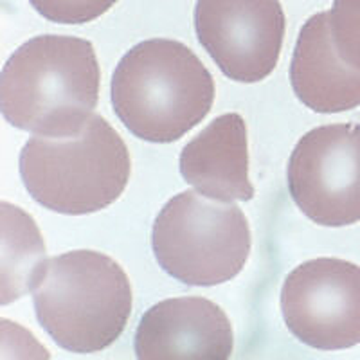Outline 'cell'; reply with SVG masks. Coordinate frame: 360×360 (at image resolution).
I'll use <instances>...</instances> for the list:
<instances>
[{"instance_id":"obj_12","label":"cell","mask_w":360,"mask_h":360,"mask_svg":"<svg viewBox=\"0 0 360 360\" xmlns=\"http://www.w3.org/2000/svg\"><path fill=\"white\" fill-rule=\"evenodd\" d=\"M2 304L33 290L45 258V245L33 218L2 202Z\"/></svg>"},{"instance_id":"obj_13","label":"cell","mask_w":360,"mask_h":360,"mask_svg":"<svg viewBox=\"0 0 360 360\" xmlns=\"http://www.w3.org/2000/svg\"><path fill=\"white\" fill-rule=\"evenodd\" d=\"M330 25L340 56L360 70V0H333Z\"/></svg>"},{"instance_id":"obj_1","label":"cell","mask_w":360,"mask_h":360,"mask_svg":"<svg viewBox=\"0 0 360 360\" xmlns=\"http://www.w3.org/2000/svg\"><path fill=\"white\" fill-rule=\"evenodd\" d=\"M99 82L98 58L89 40L62 34L31 38L2 70V115L33 135L78 134L98 107Z\"/></svg>"},{"instance_id":"obj_10","label":"cell","mask_w":360,"mask_h":360,"mask_svg":"<svg viewBox=\"0 0 360 360\" xmlns=\"http://www.w3.org/2000/svg\"><path fill=\"white\" fill-rule=\"evenodd\" d=\"M290 83L299 101L319 114L360 107V70L337 51L330 11L317 13L301 27L290 63Z\"/></svg>"},{"instance_id":"obj_9","label":"cell","mask_w":360,"mask_h":360,"mask_svg":"<svg viewBox=\"0 0 360 360\" xmlns=\"http://www.w3.org/2000/svg\"><path fill=\"white\" fill-rule=\"evenodd\" d=\"M134 346L141 360H225L233 353L234 335L229 317L213 301L175 297L144 311Z\"/></svg>"},{"instance_id":"obj_5","label":"cell","mask_w":360,"mask_h":360,"mask_svg":"<svg viewBox=\"0 0 360 360\" xmlns=\"http://www.w3.org/2000/svg\"><path fill=\"white\" fill-rule=\"evenodd\" d=\"M245 213L231 202L193 189L166 202L153 221L152 247L166 274L189 287H214L236 278L250 252Z\"/></svg>"},{"instance_id":"obj_11","label":"cell","mask_w":360,"mask_h":360,"mask_svg":"<svg viewBox=\"0 0 360 360\" xmlns=\"http://www.w3.org/2000/svg\"><path fill=\"white\" fill-rule=\"evenodd\" d=\"M180 173L200 195L221 202L254 197L249 141L240 114H224L193 137L180 153Z\"/></svg>"},{"instance_id":"obj_14","label":"cell","mask_w":360,"mask_h":360,"mask_svg":"<svg viewBox=\"0 0 360 360\" xmlns=\"http://www.w3.org/2000/svg\"><path fill=\"white\" fill-rule=\"evenodd\" d=\"M117 0H29L41 17L56 24H86L108 11Z\"/></svg>"},{"instance_id":"obj_7","label":"cell","mask_w":360,"mask_h":360,"mask_svg":"<svg viewBox=\"0 0 360 360\" xmlns=\"http://www.w3.org/2000/svg\"><path fill=\"white\" fill-rule=\"evenodd\" d=\"M281 311L292 335L315 349L360 342V266L337 258L301 263L281 288Z\"/></svg>"},{"instance_id":"obj_2","label":"cell","mask_w":360,"mask_h":360,"mask_svg":"<svg viewBox=\"0 0 360 360\" xmlns=\"http://www.w3.org/2000/svg\"><path fill=\"white\" fill-rule=\"evenodd\" d=\"M110 96L115 115L131 134L168 144L204 121L213 107L214 79L188 45L152 38L121 58Z\"/></svg>"},{"instance_id":"obj_3","label":"cell","mask_w":360,"mask_h":360,"mask_svg":"<svg viewBox=\"0 0 360 360\" xmlns=\"http://www.w3.org/2000/svg\"><path fill=\"white\" fill-rule=\"evenodd\" d=\"M31 294L40 326L74 353L112 346L127 328L134 301L123 266L86 249L47 259Z\"/></svg>"},{"instance_id":"obj_6","label":"cell","mask_w":360,"mask_h":360,"mask_svg":"<svg viewBox=\"0 0 360 360\" xmlns=\"http://www.w3.org/2000/svg\"><path fill=\"white\" fill-rule=\"evenodd\" d=\"M288 189L311 221L344 227L360 221V124L317 127L295 144Z\"/></svg>"},{"instance_id":"obj_4","label":"cell","mask_w":360,"mask_h":360,"mask_svg":"<svg viewBox=\"0 0 360 360\" xmlns=\"http://www.w3.org/2000/svg\"><path fill=\"white\" fill-rule=\"evenodd\" d=\"M131 160L121 135L94 114L67 137L33 135L20 153V175L34 200L54 213L90 214L123 195Z\"/></svg>"},{"instance_id":"obj_8","label":"cell","mask_w":360,"mask_h":360,"mask_svg":"<svg viewBox=\"0 0 360 360\" xmlns=\"http://www.w3.org/2000/svg\"><path fill=\"white\" fill-rule=\"evenodd\" d=\"M279 0H197L198 41L218 69L240 83L262 82L276 69L285 40Z\"/></svg>"}]
</instances>
